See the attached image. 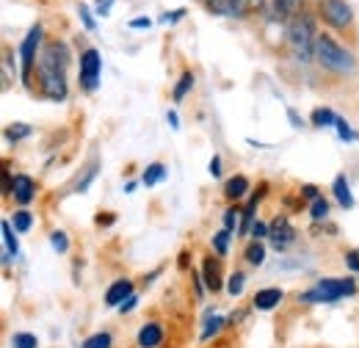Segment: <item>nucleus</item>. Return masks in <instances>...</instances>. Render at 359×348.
<instances>
[{
	"mask_svg": "<svg viewBox=\"0 0 359 348\" xmlns=\"http://www.w3.org/2000/svg\"><path fill=\"white\" fill-rule=\"evenodd\" d=\"M69 47L61 39H53L42 47L36 61V86L50 102H64L69 97Z\"/></svg>",
	"mask_w": 359,
	"mask_h": 348,
	"instance_id": "nucleus-1",
	"label": "nucleus"
},
{
	"mask_svg": "<svg viewBox=\"0 0 359 348\" xmlns=\"http://www.w3.org/2000/svg\"><path fill=\"white\" fill-rule=\"evenodd\" d=\"M315 22H318V14H313L310 8H302L296 11L290 20H287V50L290 55L299 61V64H313L315 61V39H318V31H315Z\"/></svg>",
	"mask_w": 359,
	"mask_h": 348,
	"instance_id": "nucleus-2",
	"label": "nucleus"
},
{
	"mask_svg": "<svg viewBox=\"0 0 359 348\" xmlns=\"http://www.w3.org/2000/svg\"><path fill=\"white\" fill-rule=\"evenodd\" d=\"M315 61L326 72H334V75H354L357 72V55L326 31L318 34V39H315Z\"/></svg>",
	"mask_w": 359,
	"mask_h": 348,
	"instance_id": "nucleus-3",
	"label": "nucleus"
},
{
	"mask_svg": "<svg viewBox=\"0 0 359 348\" xmlns=\"http://www.w3.org/2000/svg\"><path fill=\"white\" fill-rule=\"evenodd\" d=\"M357 293V279L351 276H329V279H318L307 293L299 296V302H307V304H334L346 296H354Z\"/></svg>",
	"mask_w": 359,
	"mask_h": 348,
	"instance_id": "nucleus-4",
	"label": "nucleus"
},
{
	"mask_svg": "<svg viewBox=\"0 0 359 348\" xmlns=\"http://www.w3.org/2000/svg\"><path fill=\"white\" fill-rule=\"evenodd\" d=\"M42 39H45V28H42V22H36V25L28 28L25 39L20 44V78H22V83L28 88L34 86L36 61H39V53H42V47H45Z\"/></svg>",
	"mask_w": 359,
	"mask_h": 348,
	"instance_id": "nucleus-5",
	"label": "nucleus"
},
{
	"mask_svg": "<svg viewBox=\"0 0 359 348\" xmlns=\"http://www.w3.org/2000/svg\"><path fill=\"white\" fill-rule=\"evenodd\" d=\"M318 20L337 31V34H351L354 31V8L346 0H318Z\"/></svg>",
	"mask_w": 359,
	"mask_h": 348,
	"instance_id": "nucleus-6",
	"label": "nucleus"
},
{
	"mask_svg": "<svg viewBox=\"0 0 359 348\" xmlns=\"http://www.w3.org/2000/svg\"><path fill=\"white\" fill-rule=\"evenodd\" d=\"M100 72H102V55L97 47H86L81 53V69H78V81L86 94H94L100 88Z\"/></svg>",
	"mask_w": 359,
	"mask_h": 348,
	"instance_id": "nucleus-7",
	"label": "nucleus"
},
{
	"mask_svg": "<svg viewBox=\"0 0 359 348\" xmlns=\"http://www.w3.org/2000/svg\"><path fill=\"white\" fill-rule=\"evenodd\" d=\"M269 243L276 252H285L296 243V227L290 224L287 216H276L271 221V232H269Z\"/></svg>",
	"mask_w": 359,
	"mask_h": 348,
	"instance_id": "nucleus-8",
	"label": "nucleus"
},
{
	"mask_svg": "<svg viewBox=\"0 0 359 348\" xmlns=\"http://www.w3.org/2000/svg\"><path fill=\"white\" fill-rule=\"evenodd\" d=\"M11 196L20 208H28L34 199H36V180L31 174H14V182H11Z\"/></svg>",
	"mask_w": 359,
	"mask_h": 348,
	"instance_id": "nucleus-9",
	"label": "nucleus"
},
{
	"mask_svg": "<svg viewBox=\"0 0 359 348\" xmlns=\"http://www.w3.org/2000/svg\"><path fill=\"white\" fill-rule=\"evenodd\" d=\"M202 282L210 293H219L224 288V276H222V260H216L213 255H208L202 260Z\"/></svg>",
	"mask_w": 359,
	"mask_h": 348,
	"instance_id": "nucleus-10",
	"label": "nucleus"
},
{
	"mask_svg": "<svg viewBox=\"0 0 359 348\" xmlns=\"http://www.w3.org/2000/svg\"><path fill=\"white\" fill-rule=\"evenodd\" d=\"M0 232H3V265H11L14 257L20 255V238H17V229L11 221H3L0 224Z\"/></svg>",
	"mask_w": 359,
	"mask_h": 348,
	"instance_id": "nucleus-11",
	"label": "nucleus"
},
{
	"mask_svg": "<svg viewBox=\"0 0 359 348\" xmlns=\"http://www.w3.org/2000/svg\"><path fill=\"white\" fill-rule=\"evenodd\" d=\"M282 302H285V290L282 288H263V290L255 293L252 307L260 309V312H271V309H276Z\"/></svg>",
	"mask_w": 359,
	"mask_h": 348,
	"instance_id": "nucleus-12",
	"label": "nucleus"
},
{
	"mask_svg": "<svg viewBox=\"0 0 359 348\" xmlns=\"http://www.w3.org/2000/svg\"><path fill=\"white\" fill-rule=\"evenodd\" d=\"M130 296H133V282H130V279H116V282L105 290V304L119 309Z\"/></svg>",
	"mask_w": 359,
	"mask_h": 348,
	"instance_id": "nucleus-13",
	"label": "nucleus"
},
{
	"mask_svg": "<svg viewBox=\"0 0 359 348\" xmlns=\"http://www.w3.org/2000/svg\"><path fill=\"white\" fill-rule=\"evenodd\" d=\"M249 191H252V182H249V177H243V174H235V177H229L224 182V196H226V202H232V205H238Z\"/></svg>",
	"mask_w": 359,
	"mask_h": 348,
	"instance_id": "nucleus-14",
	"label": "nucleus"
},
{
	"mask_svg": "<svg viewBox=\"0 0 359 348\" xmlns=\"http://www.w3.org/2000/svg\"><path fill=\"white\" fill-rule=\"evenodd\" d=\"M135 343H138V348H158L161 343H163V326H161V323H155V321L144 323V326L138 329Z\"/></svg>",
	"mask_w": 359,
	"mask_h": 348,
	"instance_id": "nucleus-15",
	"label": "nucleus"
},
{
	"mask_svg": "<svg viewBox=\"0 0 359 348\" xmlns=\"http://www.w3.org/2000/svg\"><path fill=\"white\" fill-rule=\"evenodd\" d=\"M332 194H334V199H337L340 208H346V210L354 208V194H351V185H348V177H346V174H337V177H334Z\"/></svg>",
	"mask_w": 359,
	"mask_h": 348,
	"instance_id": "nucleus-16",
	"label": "nucleus"
},
{
	"mask_svg": "<svg viewBox=\"0 0 359 348\" xmlns=\"http://www.w3.org/2000/svg\"><path fill=\"white\" fill-rule=\"evenodd\" d=\"M213 17H241L238 0H202Z\"/></svg>",
	"mask_w": 359,
	"mask_h": 348,
	"instance_id": "nucleus-17",
	"label": "nucleus"
},
{
	"mask_svg": "<svg viewBox=\"0 0 359 348\" xmlns=\"http://www.w3.org/2000/svg\"><path fill=\"white\" fill-rule=\"evenodd\" d=\"M337 114L332 111V108H326V105H318L313 114H310V122H313V128H334L337 125Z\"/></svg>",
	"mask_w": 359,
	"mask_h": 348,
	"instance_id": "nucleus-18",
	"label": "nucleus"
},
{
	"mask_svg": "<svg viewBox=\"0 0 359 348\" xmlns=\"http://www.w3.org/2000/svg\"><path fill=\"white\" fill-rule=\"evenodd\" d=\"M243 260L255 268H260L266 262V243L263 241H249L246 249H243Z\"/></svg>",
	"mask_w": 359,
	"mask_h": 348,
	"instance_id": "nucleus-19",
	"label": "nucleus"
},
{
	"mask_svg": "<svg viewBox=\"0 0 359 348\" xmlns=\"http://www.w3.org/2000/svg\"><path fill=\"white\" fill-rule=\"evenodd\" d=\"M166 166L163 163H149L144 174H141V185H147V188H152V185H158L161 180H166Z\"/></svg>",
	"mask_w": 359,
	"mask_h": 348,
	"instance_id": "nucleus-20",
	"label": "nucleus"
},
{
	"mask_svg": "<svg viewBox=\"0 0 359 348\" xmlns=\"http://www.w3.org/2000/svg\"><path fill=\"white\" fill-rule=\"evenodd\" d=\"M194 83H196L194 72H191V69H185V72L180 75V81H177V86H175V91H172V100H175V102H182V100L188 97V91L194 88Z\"/></svg>",
	"mask_w": 359,
	"mask_h": 348,
	"instance_id": "nucleus-21",
	"label": "nucleus"
},
{
	"mask_svg": "<svg viewBox=\"0 0 359 348\" xmlns=\"http://www.w3.org/2000/svg\"><path fill=\"white\" fill-rule=\"evenodd\" d=\"M271 3H273V14H276V20H290L296 11H302V8H299L302 0H271Z\"/></svg>",
	"mask_w": 359,
	"mask_h": 348,
	"instance_id": "nucleus-22",
	"label": "nucleus"
},
{
	"mask_svg": "<svg viewBox=\"0 0 359 348\" xmlns=\"http://www.w3.org/2000/svg\"><path fill=\"white\" fill-rule=\"evenodd\" d=\"M229 241H232V232H229V229H219V232H213L210 246H213V252H216L219 257H226V255H229Z\"/></svg>",
	"mask_w": 359,
	"mask_h": 348,
	"instance_id": "nucleus-23",
	"label": "nucleus"
},
{
	"mask_svg": "<svg viewBox=\"0 0 359 348\" xmlns=\"http://www.w3.org/2000/svg\"><path fill=\"white\" fill-rule=\"evenodd\" d=\"M243 288H246V274H243V271H232V274L226 276V293H229L232 299H238V296L243 293Z\"/></svg>",
	"mask_w": 359,
	"mask_h": 348,
	"instance_id": "nucleus-24",
	"label": "nucleus"
},
{
	"mask_svg": "<svg viewBox=\"0 0 359 348\" xmlns=\"http://www.w3.org/2000/svg\"><path fill=\"white\" fill-rule=\"evenodd\" d=\"M224 326H226V321L222 318V315H213V318L208 315V321H205V329H202L199 340H202V343H205V340H210V337H213V335H219Z\"/></svg>",
	"mask_w": 359,
	"mask_h": 348,
	"instance_id": "nucleus-25",
	"label": "nucleus"
},
{
	"mask_svg": "<svg viewBox=\"0 0 359 348\" xmlns=\"http://www.w3.org/2000/svg\"><path fill=\"white\" fill-rule=\"evenodd\" d=\"M31 133H34V128H31V125H25V122H14V125H8V128H6V141L17 144V141L28 138Z\"/></svg>",
	"mask_w": 359,
	"mask_h": 348,
	"instance_id": "nucleus-26",
	"label": "nucleus"
},
{
	"mask_svg": "<svg viewBox=\"0 0 359 348\" xmlns=\"http://www.w3.org/2000/svg\"><path fill=\"white\" fill-rule=\"evenodd\" d=\"M50 246L58 252V255H67L69 252V235L64 229H53L50 232Z\"/></svg>",
	"mask_w": 359,
	"mask_h": 348,
	"instance_id": "nucleus-27",
	"label": "nucleus"
},
{
	"mask_svg": "<svg viewBox=\"0 0 359 348\" xmlns=\"http://www.w3.org/2000/svg\"><path fill=\"white\" fill-rule=\"evenodd\" d=\"M11 224H14V229H17V232H28V229L34 227V216H31L25 208H20V210H14Z\"/></svg>",
	"mask_w": 359,
	"mask_h": 348,
	"instance_id": "nucleus-28",
	"label": "nucleus"
},
{
	"mask_svg": "<svg viewBox=\"0 0 359 348\" xmlns=\"http://www.w3.org/2000/svg\"><path fill=\"white\" fill-rule=\"evenodd\" d=\"M241 218H243V210H241L238 205H229L224 213V229L238 232V229H241Z\"/></svg>",
	"mask_w": 359,
	"mask_h": 348,
	"instance_id": "nucleus-29",
	"label": "nucleus"
},
{
	"mask_svg": "<svg viewBox=\"0 0 359 348\" xmlns=\"http://www.w3.org/2000/svg\"><path fill=\"white\" fill-rule=\"evenodd\" d=\"M11 348H39V340L31 332H14L11 335Z\"/></svg>",
	"mask_w": 359,
	"mask_h": 348,
	"instance_id": "nucleus-30",
	"label": "nucleus"
},
{
	"mask_svg": "<svg viewBox=\"0 0 359 348\" xmlns=\"http://www.w3.org/2000/svg\"><path fill=\"white\" fill-rule=\"evenodd\" d=\"M97 172H100V161L94 158V161H91V166L86 169V172H83V177H78V182H75V191H78V194H83V191H86V188L91 185V180L97 177Z\"/></svg>",
	"mask_w": 359,
	"mask_h": 348,
	"instance_id": "nucleus-31",
	"label": "nucleus"
},
{
	"mask_svg": "<svg viewBox=\"0 0 359 348\" xmlns=\"http://www.w3.org/2000/svg\"><path fill=\"white\" fill-rule=\"evenodd\" d=\"M81 348H114V337L108 332H97V335L86 337Z\"/></svg>",
	"mask_w": 359,
	"mask_h": 348,
	"instance_id": "nucleus-32",
	"label": "nucleus"
},
{
	"mask_svg": "<svg viewBox=\"0 0 359 348\" xmlns=\"http://www.w3.org/2000/svg\"><path fill=\"white\" fill-rule=\"evenodd\" d=\"M334 130H337V138H340V141H346V144H351V141H359V133L354 130V128H351V125H348V122H346L343 116L337 119Z\"/></svg>",
	"mask_w": 359,
	"mask_h": 348,
	"instance_id": "nucleus-33",
	"label": "nucleus"
},
{
	"mask_svg": "<svg viewBox=\"0 0 359 348\" xmlns=\"http://www.w3.org/2000/svg\"><path fill=\"white\" fill-rule=\"evenodd\" d=\"M78 17H81V22H83V28H86L89 34L97 31V14L91 11L86 3H81V6H78Z\"/></svg>",
	"mask_w": 359,
	"mask_h": 348,
	"instance_id": "nucleus-34",
	"label": "nucleus"
},
{
	"mask_svg": "<svg viewBox=\"0 0 359 348\" xmlns=\"http://www.w3.org/2000/svg\"><path fill=\"white\" fill-rule=\"evenodd\" d=\"M310 218L313 221H326L329 218V202L323 196H318L315 202H310Z\"/></svg>",
	"mask_w": 359,
	"mask_h": 348,
	"instance_id": "nucleus-35",
	"label": "nucleus"
},
{
	"mask_svg": "<svg viewBox=\"0 0 359 348\" xmlns=\"http://www.w3.org/2000/svg\"><path fill=\"white\" fill-rule=\"evenodd\" d=\"M182 17H185V8L180 6V8H172V11H163V14L158 17V22H161V25H177Z\"/></svg>",
	"mask_w": 359,
	"mask_h": 348,
	"instance_id": "nucleus-36",
	"label": "nucleus"
},
{
	"mask_svg": "<svg viewBox=\"0 0 359 348\" xmlns=\"http://www.w3.org/2000/svg\"><path fill=\"white\" fill-rule=\"evenodd\" d=\"M269 232H271V224L257 218V221L252 224V229H249V238H252V241H263V238H269Z\"/></svg>",
	"mask_w": 359,
	"mask_h": 348,
	"instance_id": "nucleus-37",
	"label": "nucleus"
},
{
	"mask_svg": "<svg viewBox=\"0 0 359 348\" xmlns=\"http://www.w3.org/2000/svg\"><path fill=\"white\" fill-rule=\"evenodd\" d=\"M152 25H155V20H149V17H133V20L128 22L130 31H147V28H152Z\"/></svg>",
	"mask_w": 359,
	"mask_h": 348,
	"instance_id": "nucleus-38",
	"label": "nucleus"
},
{
	"mask_svg": "<svg viewBox=\"0 0 359 348\" xmlns=\"http://www.w3.org/2000/svg\"><path fill=\"white\" fill-rule=\"evenodd\" d=\"M287 122H290V128H293V130H302V128L307 125V122L299 116V111H296V108H287Z\"/></svg>",
	"mask_w": 359,
	"mask_h": 348,
	"instance_id": "nucleus-39",
	"label": "nucleus"
},
{
	"mask_svg": "<svg viewBox=\"0 0 359 348\" xmlns=\"http://www.w3.org/2000/svg\"><path fill=\"white\" fill-rule=\"evenodd\" d=\"M111 6H114V0H94V14L97 17H108L111 14Z\"/></svg>",
	"mask_w": 359,
	"mask_h": 348,
	"instance_id": "nucleus-40",
	"label": "nucleus"
},
{
	"mask_svg": "<svg viewBox=\"0 0 359 348\" xmlns=\"http://www.w3.org/2000/svg\"><path fill=\"white\" fill-rule=\"evenodd\" d=\"M208 172H210V177H213V180H219V177H222V155H213V158H210Z\"/></svg>",
	"mask_w": 359,
	"mask_h": 348,
	"instance_id": "nucleus-41",
	"label": "nucleus"
},
{
	"mask_svg": "<svg viewBox=\"0 0 359 348\" xmlns=\"http://www.w3.org/2000/svg\"><path fill=\"white\" fill-rule=\"evenodd\" d=\"M346 265H348L354 274H359V249H351V252H346Z\"/></svg>",
	"mask_w": 359,
	"mask_h": 348,
	"instance_id": "nucleus-42",
	"label": "nucleus"
},
{
	"mask_svg": "<svg viewBox=\"0 0 359 348\" xmlns=\"http://www.w3.org/2000/svg\"><path fill=\"white\" fill-rule=\"evenodd\" d=\"M318 196H320L318 185H302V199H307V202H315Z\"/></svg>",
	"mask_w": 359,
	"mask_h": 348,
	"instance_id": "nucleus-43",
	"label": "nucleus"
},
{
	"mask_svg": "<svg viewBox=\"0 0 359 348\" xmlns=\"http://www.w3.org/2000/svg\"><path fill=\"white\" fill-rule=\"evenodd\" d=\"M114 221H116L114 213H97V224H100V227H111Z\"/></svg>",
	"mask_w": 359,
	"mask_h": 348,
	"instance_id": "nucleus-44",
	"label": "nucleus"
},
{
	"mask_svg": "<svg viewBox=\"0 0 359 348\" xmlns=\"http://www.w3.org/2000/svg\"><path fill=\"white\" fill-rule=\"evenodd\" d=\"M135 304H138V296H135V293H133V296H130V299H128V302H125V304L119 307V312H122V315H125V312H133V309H135Z\"/></svg>",
	"mask_w": 359,
	"mask_h": 348,
	"instance_id": "nucleus-45",
	"label": "nucleus"
},
{
	"mask_svg": "<svg viewBox=\"0 0 359 348\" xmlns=\"http://www.w3.org/2000/svg\"><path fill=\"white\" fill-rule=\"evenodd\" d=\"M166 122L172 125V130H180V116H177V111H166Z\"/></svg>",
	"mask_w": 359,
	"mask_h": 348,
	"instance_id": "nucleus-46",
	"label": "nucleus"
},
{
	"mask_svg": "<svg viewBox=\"0 0 359 348\" xmlns=\"http://www.w3.org/2000/svg\"><path fill=\"white\" fill-rule=\"evenodd\" d=\"M135 185H138V182H133V180H130V182L125 185V194H133V191H135Z\"/></svg>",
	"mask_w": 359,
	"mask_h": 348,
	"instance_id": "nucleus-47",
	"label": "nucleus"
}]
</instances>
